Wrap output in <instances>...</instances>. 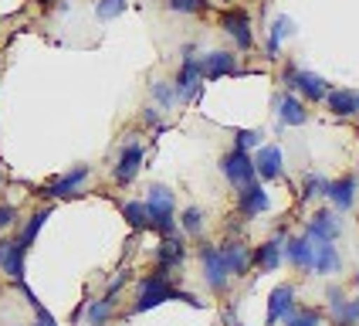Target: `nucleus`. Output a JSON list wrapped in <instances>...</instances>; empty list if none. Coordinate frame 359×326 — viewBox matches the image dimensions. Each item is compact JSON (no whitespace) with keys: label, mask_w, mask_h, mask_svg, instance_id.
I'll use <instances>...</instances> for the list:
<instances>
[{"label":"nucleus","mask_w":359,"mask_h":326,"mask_svg":"<svg viewBox=\"0 0 359 326\" xmlns=\"http://www.w3.org/2000/svg\"><path fill=\"white\" fill-rule=\"evenodd\" d=\"M312 272L316 275H336V272H342V255L332 242H312Z\"/></svg>","instance_id":"2eb2a0df"},{"label":"nucleus","mask_w":359,"mask_h":326,"mask_svg":"<svg viewBox=\"0 0 359 326\" xmlns=\"http://www.w3.org/2000/svg\"><path fill=\"white\" fill-rule=\"evenodd\" d=\"M200 262H203V279H207V285H210L214 292H224L227 282H231V272H227V265L220 259L217 244H203V248H200Z\"/></svg>","instance_id":"0eeeda50"},{"label":"nucleus","mask_w":359,"mask_h":326,"mask_svg":"<svg viewBox=\"0 0 359 326\" xmlns=\"http://www.w3.org/2000/svg\"><path fill=\"white\" fill-rule=\"evenodd\" d=\"M200 85H203L200 58H194V48H187L183 51V65L177 72V82H173V96H177V102H194L200 96Z\"/></svg>","instance_id":"20e7f679"},{"label":"nucleus","mask_w":359,"mask_h":326,"mask_svg":"<svg viewBox=\"0 0 359 326\" xmlns=\"http://www.w3.org/2000/svg\"><path fill=\"white\" fill-rule=\"evenodd\" d=\"M342 303H346V296H342V289H339V285H332V289H329V309H332V320H339V309H342Z\"/></svg>","instance_id":"c9c22d12"},{"label":"nucleus","mask_w":359,"mask_h":326,"mask_svg":"<svg viewBox=\"0 0 359 326\" xmlns=\"http://www.w3.org/2000/svg\"><path fill=\"white\" fill-rule=\"evenodd\" d=\"M220 174L227 177L231 187H244V183L258 181V174H255V157L248 153V150H231V153H224V160H220Z\"/></svg>","instance_id":"39448f33"},{"label":"nucleus","mask_w":359,"mask_h":326,"mask_svg":"<svg viewBox=\"0 0 359 326\" xmlns=\"http://www.w3.org/2000/svg\"><path fill=\"white\" fill-rule=\"evenodd\" d=\"M126 7H129V0H99V4H95V18L116 20L119 14H126Z\"/></svg>","instance_id":"c756f323"},{"label":"nucleus","mask_w":359,"mask_h":326,"mask_svg":"<svg viewBox=\"0 0 359 326\" xmlns=\"http://www.w3.org/2000/svg\"><path fill=\"white\" fill-rule=\"evenodd\" d=\"M38 4H51V0H38Z\"/></svg>","instance_id":"58836bf2"},{"label":"nucleus","mask_w":359,"mask_h":326,"mask_svg":"<svg viewBox=\"0 0 359 326\" xmlns=\"http://www.w3.org/2000/svg\"><path fill=\"white\" fill-rule=\"evenodd\" d=\"M220 27H224L227 38H234V44H238L241 51H251V48H255V34H251V18H248V11L227 7V11L220 14Z\"/></svg>","instance_id":"423d86ee"},{"label":"nucleus","mask_w":359,"mask_h":326,"mask_svg":"<svg viewBox=\"0 0 359 326\" xmlns=\"http://www.w3.org/2000/svg\"><path fill=\"white\" fill-rule=\"evenodd\" d=\"M48 218H51V207H41V211H34V214H31L27 228L20 231V244H24V248H31V244H34V238H38V231L44 228V221H48Z\"/></svg>","instance_id":"bb28decb"},{"label":"nucleus","mask_w":359,"mask_h":326,"mask_svg":"<svg viewBox=\"0 0 359 326\" xmlns=\"http://www.w3.org/2000/svg\"><path fill=\"white\" fill-rule=\"evenodd\" d=\"M24 255H27V248L20 244V238H4L0 242V272L20 282L24 279Z\"/></svg>","instance_id":"ddd939ff"},{"label":"nucleus","mask_w":359,"mask_h":326,"mask_svg":"<svg viewBox=\"0 0 359 326\" xmlns=\"http://www.w3.org/2000/svg\"><path fill=\"white\" fill-rule=\"evenodd\" d=\"M88 181V167H75V170H68V174H61L58 181H51L44 187V194L48 197H72V194H79V187Z\"/></svg>","instance_id":"f3484780"},{"label":"nucleus","mask_w":359,"mask_h":326,"mask_svg":"<svg viewBox=\"0 0 359 326\" xmlns=\"http://www.w3.org/2000/svg\"><path fill=\"white\" fill-rule=\"evenodd\" d=\"M180 224H183V231H187L190 238H197L200 231H203V211H200V207H187V211L180 214Z\"/></svg>","instance_id":"c85d7f7f"},{"label":"nucleus","mask_w":359,"mask_h":326,"mask_svg":"<svg viewBox=\"0 0 359 326\" xmlns=\"http://www.w3.org/2000/svg\"><path fill=\"white\" fill-rule=\"evenodd\" d=\"M200 68H203V79L207 82H220V79H227V75H241L238 55H231V51H210V55H203V58H200Z\"/></svg>","instance_id":"9d476101"},{"label":"nucleus","mask_w":359,"mask_h":326,"mask_svg":"<svg viewBox=\"0 0 359 326\" xmlns=\"http://www.w3.org/2000/svg\"><path fill=\"white\" fill-rule=\"evenodd\" d=\"M112 309H116V299H92V303L85 306V316H88V326H105L109 323V316H112Z\"/></svg>","instance_id":"393cba45"},{"label":"nucleus","mask_w":359,"mask_h":326,"mask_svg":"<svg viewBox=\"0 0 359 326\" xmlns=\"http://www.w3.org/2000/svg\"><path fill=\"white\" fill-rule=\"evenodd\" d=\"M319 320H322V313L319 309H292L288 316H285V326H319Z\"/></svg>","instance_id":"cd10ccee"},{"label":"nucleus","mask_w":359,"mask_h":326,"mask_svg":"<svg viewBox=\"0 0 359 326\" xmlns=\"http://www.w3.org/2000/svg\"><path fill=\"white\" fill-rule=\"evenodd\" d=\"M325 177H316V174H312V177H309V181H305V190H302V197H305V201H312V197H325Z\"/></svg>","instance_id":"f704fd0d"},{"label":"nucleus","mask_w":359,"mask_h":326,"mask_svg":"<svg viewBox=\"0 0 359 326\" xmlns=\"http://www.w3.org/2000/svg\"><path fill=\"white\" fill-rule=\"evenodd\" d=\"M38 326H58L55 320H38Z\"/></svg>","instance_id":"4c0bfd02"},{"label":"nucleus","mask_w":359,"mask_h":326,"mask_svg":"<svg viewBox=\"0 0 359 326\" xmlns=\"http://www.w3.org/2000/svg\"><path fill=\"white\" fill-rule=\"evenodd\" d=\"M234 146H238V150H258L261 133L258 129H238V133H234Z\"/></svg>","instance_id":"2f4dec72"},{"label":"nucleus","mask_w":359,"mask_h":326,"mask_svg":"<svg viewBox=\"0 0 359 326\" xmlns=\"http://www.w3.org/2000/svg\"><path fill=\"white\" fill-rule=\"evenodd\" d=\"M295 309V285H278L268 296V326L285 323V316Z\"/></svg>","instance_id":"dca6fc26"},{"label":"nucleus","mask_w":359,"mask_h":326,"mask_svg":"<svg viewBox=\"0 0 359 326\" xmlns=\"http://www.w3.org/2000/svg\"><path fill=\"white\" fill-rule=\"evenodd\" d=\"M268 190L261 187L258 181L244 183V187H238V211L241 218H258V214H264L268 211Z\"/></svg>","instance_id":"9b49d317"},{"label":"nucleus","mask_w":359,"mask_h":326,"mask_svg":"<svg viewBox=\"0 0 359 326\" xmlns=\"http://www.w3.org/2000/svg\"><path fill=\"white\" fill-rule=\"evenodd\" d=\"M281 82H285L288 92H299L305 102H322L325 92H329V85H325L322 75H316V72H302L295 65H285V68H281Z\"/></svg>","instance_id":"7ed1b4c3"},{"label":"nucleus","mask_w":359,"mask_h":326,"mask_svg":"<svg viewBox=\"0 0 359 326\" xmlns=\"http://www.w3.org/2000/svg\"><path fill=\"white\" fill-rule=\"evenodd\" d=\"M336 323L342 326H349V323H359V296H353V299H346L339 309V320Z\"/></svg>","instance_id":"473e14b6"},{"label":"nucleus","mask_w":359,"mask_h":326,"mask_svg":"<svg viewBox=\"0 0 359 326\" xmlns=\"http://www.w3.org/2000/svg\"><path fill=\"white\" fill-rule=\"evenodd\" d=\"M339 231H342V221L332 211H316L312 221L305 224V238L309 242H336Z\"/></svg>","instance_id":"4468645a"},{"label":"nucleus","mask_w":359,"mask_h":326,"mask_svg":"<svg viewBox=\"0 0 359 326\" xmlns=\"http://www.w3.org/2000/svg\"><path fill=\"white\" fill-rule=\"evenodd\" d=\"M238 326H241V323H238Z\"/></svg>","instance_id":"ea45409f"},{"label":"nucleus","mask_w":359,"mask_h":326,"mask_svg":"<svg viewBox=\"0 0 359 326\" xmlns=\"http://www.w3.org/2000/svg\"><path fill=\"white\" fill-rule=\"evenodd\" d=\"M183 259H187V244H183V238L166 235V238L160 242V248H156V272L170 279L180 265H183Z\"/></svg>","instance_id":"1a4fd4ad"},{"label":"nucleus","mask_w":359,"mask_h":326,"mask_svg":"<svg viewBox=\"0 0 359 326\" xmlns=\"http://www.w3.org/2000/svg\"><path fill=\"white\" fill-rule=\"evenodd\" d=\"M292 34H295V20L292 18H275L271 34H268V58H278L285 38H292Z\"/></svg>","instance_id":"b1692460"},{"label":"nucleus","mask_w":359,"mask_h":326,"mask_svg":"<svg viewBox=\"0 0 359 326\" xmlns=\"http://www.w3.org/2000/svg\"><path fill=\"white\" fill-rule=\"evenodd\" d=\"M339 326H342V323H339Z\"/></svg>","instance_id":"a19ab883"},{"label":"nucleus","mask_w":359,"mask_h":326,"mask_svg":"<svg viewBox=\"0 0 359 326\" xmlns=\"http://www.w3.org/2000/svg\"><path fill=\"white\" fill-rule=\"evenodd\" d=\"M281 235H275V238H268L264 244H258V252H251V265H258L261 272H278L281 268Z\"/></svg>","instance_id":"aec40b11"},{"label":"nucleus","mask_w":359,"mask_h":326,"mask_svg":"<svg viewBox=\"0 0 359 326\" xmlns=\"http://www.w3.org/2000/svg\"><path fill=\"white\" fill-rule=\"evenodd\" d=\"M207 4L210 0H166V7L173 14H200V11H207Z\"/></svg>","instance_id":"7c9ffc66"},{"label":"nucleus","mask_w":359,"mask_h":326,"mask_svg":"<svg viewBox=\"0 0 359 326\" xmlns=\"http://www.w3.org/2000/svg\"><path fill=\"white\" fill-rule=\"evenodd\" d=\"M142 204H146V214H149V228L153 231H160L163 238L166 235H177V197H173L170 187L153 183Z\"/></svg>","instance_id":"f03ea898"},{"label":"nucleus","mask_w":359,"mask_h":326,"mask_svg":"<svg viewBox=\"0 0 359 326\" xmlns=\"http://www.w3.org/2000/svg\"><path fill=\"white\" fill-rule=\"evenodd\" d=\"M122 218L129 221V228H133V231H142V228H149V214H146V204H142V201L122 204Z\"/></svg>","instance_id":"a878e982"},{"label":"nucleus","mask_w":359,"mask_h":326,"mask_svg":"<svg viewBox=\"0 0 359 326\" xmlns=\"http://www.w3.org/2000/svg\"><path fill=\"white\" fill-rule=\"evenodd\" d=\"M325 197L336 204L339 211H349L356 201V177H339V181L325 183Z\"/></svg>","instance_id":"4be33fe9"},{"label":"nucleus","mask_w":359,"mask_h":326,"mask_svg":"<svg viewBox=\"0 0 359 326\" xmlns=\"http://www.w3.org/2000/svg\"><path fill=\"white\" fill-rule=\"evenodd\" d=\"M281 150L278 146H258V153H255V174H258L261 181H278L281 177Z\"/></svg>","instance_id":"6ab92c4d"},{"label":"nucleus","mask_w":359,"mask_h":326,"mask_svg":"<svg viewBox=\"0 0 359 326\" xmlns=\"http://www.w3.org/2000/svg\"><path fill=\"white\" fill-rule=\"evenodd\" d=\"M281 259L288 265H295L302 272H312V242L302 235V238H288L281 244Z\"/></svg>","instance_id":"a211bd4d"},{"label":"nucleus","mask_w":359,"mask_h":326,"mask_svg":"<svg viewBox=\"0 0 359 326\" xmlns=\"http://www.w3.org/2000/svg\"><path fill=\"white\" fill-rule=\"evenodd\" d=\"M146 122H160V112H156V105H149V109H146Z\"/></svg>","instance_id":"e433bc0d"},{"label":"nucleus","mask_w":359,"mask_h":326,"mask_svg":"<svg viewBox=\"0 0 359 326\" xmlns=\"http://www.w3.org/2000/svg\"><path fill=\"white\" fill-rule=\"evenodd\" d=\"M325 105L332 116H359V92L356 89H336L325 92Z\"/></svg>","instance_id":"412c9836"},{"label":"nucleus","mask_w":359,"mask_h":326,"mask_svg":"<svg viewBox=\"0 0 359 326\" xmlns=\"http://www.w3.org/2000/svg\"><path fill=\"white\" fill-rule=\"evenodd\" d=\"M142 157H146V150H142L136 140L122 146L119 160H116V170H112V177H116V183H119V187H126V183L136 181V174L142 170Z\"/></svg>","instance_id":"6e6552de"},{"label":"nucleus","mask_w":359,"mask_h":326,"mask_svg":"<svg viewBox=\"0 0 359 326\" xmlns=\"http://www.w3.org/2000/svg\"><path fill=\"white\" fill-rule=\"evenodd\" d=\"M275 105H278V119L285 122V126H305V122H309V109H305V102L295 99L292 92H288V96H278Z\"/></svg>","instance_id":"5701e85b"},{"label":"nucleus","mask_w":359,"mask_h":326,"mask_svg":"<svg viewBox=\"0 0 359 326\" xmlns=\"http://www.w3.org/2000/svg\"><path fill=\"white\" fill-rule=\"evenodd\" d=\"M170 299H180V303H190V306H203L197 299V296H190V292H183V289H177V285L170 282L166 275H146L140 282V289H136V306H133V313H146V309H153V306H163L170 303Z\"/></svg>","instance_id":"f257e3e1"},{"label":"nucleus","mask_w":359,"mask_h":326,"mask_svg":"<svg viewBox=\"0 0 359 326\" xmlns=\"http://www.w3.org/2000/svg\"><path fill=\"white\" fill-rule=\"evenodd\" d=\"M153 99L160 102L163 109H173V105H177V96H173V89H170V85H163V82H153Z\"/></svg>","instance_id":"72a5a7b5"},{"label":"nucleus","mask_w":359,"mask_h":326,"mask_svg":"<svg viewBox=\"0 0 359 326\" xmlns=\"http://www.w3.org/2000/svg\"><path fill=\"white\" fill-rule=\"evenodd\" d=\"M220 248V259L227 265V272H231V279H241V275H248L251 272V252H248V244L238 242V238H231V242L217 244Z\"/></svg>","instance_id":"f8f14e48"}]
</instances>
